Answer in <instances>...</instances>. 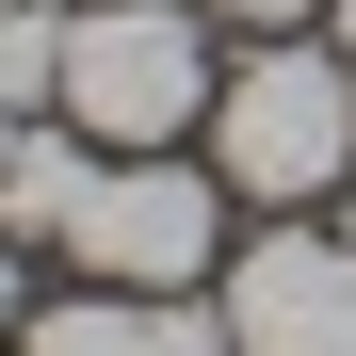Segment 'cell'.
Wrapping results in <instances>:
<instances>
[{"mask_svg":"<svg viewBox=\"0 0 356 356\" xmlns=\"http://www.w3.org/2000/svg\"><path fill=\"white\" fill-rule=\"evenodd\" d=\"M227 17H243V33H291V17H308V0H227Z\"/></svg>","mask_w":356,"mask_h":356,"instance_id":"8","label":"cell"},{"mask_svg":"<svg viewBox=\"0 0 356 356\" xmlns=\"http://www.w3.org/2000/svg\"><path fill=\"white\" fill-rule=\"evenodd\" d=\"M178 113H211V33L178 0H81L65 17V130L81 146H178Z\"/></svg>","mask_w":356,"mask_h":356,"instance_id":"2","label":"cell"},{"mask_svg":"<svg viewBox=\"0 0 356 356\" xmlns=\"http://www.w3.org/2000/svg\"><path fill=\"white\" fill-rule=\"evenodd\" d=\"M81 195H97V162H81L65 130H17V162H0V227H17V243H65Z\"/></svg>","mask_w":356,"mask_h":356,"instance_id":"5","label":"cell"},{"mask_svg":"<svg viewBox=\"0 0 356 356\" xmlns=\"http://www.w3.org/2000/svg\"><path fill=\"white\" fill-rule=\"evenodd\" d=\"M17 130H33V113H0V162H17Z\"/></svg>","mask_w":356,"mask_h":356,"instance_id":"10","label":"cell"},{"mask_svg":"<svg viewBox=\"0 0 356 356\" xmlns=\"http://www.w3.org/2000/svg\"><path fill=\"white\" fill-rule=\"evenodd\" d=\"M0 17H17V0H0Z\"/></svg>","mask_w":356,"mask_h":356,"instance_id":"13","label":"cell"},{"mask_svg":"<svg viewBox=\"0 0 356 356\" xmlns=\"http://www.w3.org/2000/svg\"><path fill=\"white\" fill-rule=\"evenodd\" d=\"M211 162L243 178V195H275V211H308V195H340L356 178V49H259L243 81L211 97Z\"/></svg>","mask_w":356,"mask_h":356,"instance_id":"1","label":"cell"},{"mask_svg":"<svg viewBox=\"0 0 356 356\" xmlns=\"http://www.w3.org/2000/svg\"><path fill=\"white\" fill-rule=\"evenodd\" d=\"M49 97H65V17L17 0V17H0V113H49Z\"/></svg>","mask_w":356,"mask_h":356,"instance_id":"7","label":"cell"},{"mask_svg":"<svg viewBox=\"0 0 356 356\" xmlns=\"http://www.w3.org/2000/svg\"><path fill=\"white\" fill-rule=\"evenodd\" d=\"M0 340H17V243H0Z\"/></svg>","mask_w":356,"mask_h":356,"instance_id":"9","label":"cell"},{"mask_svg":"<svg viewBox=\"0 0 356 356\" xmlns=\"http://www.w3.org/2000/svg\"><path fill=\"white\" fill-rule=\"evenodd\" d=\"M17 356H162V291H65L17 324Z\"/></svg>","mask_w":356,"mask_h":356,"instance_id":"6","label":"cell"},{"mask_svg":"<svg viewBox=\"0 0 356 356\" xmlns=\"http://www.w3.org/2000/svg\"><path fill=\"white\" fill-rule=\"evenodd\" d=\"M65 259L113 275V291H195V275L227 259V211H211V178H178L162 146H130V162H97V195H81V227H65Z\"/></svg>","mask_w":356,"mask_h":356,"instance_id":"3","label":"cell"},{"mask_svg":"<svg viewBox=\"0 0 356 356\" xmlns=\"http://www.w3.org/2000/svg\"><path fill=\"white\" fill-rule=\"evenodd\" d=\"M340 243H356V211H340Z\"/></svg>","mask_w":356,"mask_h":356,"instance_id":"12","label":"cell"},{"mask_svg":"<svg viewBox=\"0 0 356 356\" xmlns=\"http://www.w3.org/2000/svg\"><path fill=\"white\" fill-rule=\"evenodd\" d=\"M227 340L243 356H356V243L340 227H259V243H227Z\"/></svg>","mask_w":356,"mask_h":356,"instance_id":"4","label":"cell"},{"mask_svg":"<svg viewBox=\"0 0 356 356\" xmlns=\"http://www.w3.org/2000/svg\"><path fill=\"white\" fill-rule=\"evenodd\" d=\"M340 49H356V0H340Z\"/></svg>","mask_w":356,"mask_h":356,"instance_id":"11","label":"cell"}]
</instances>
